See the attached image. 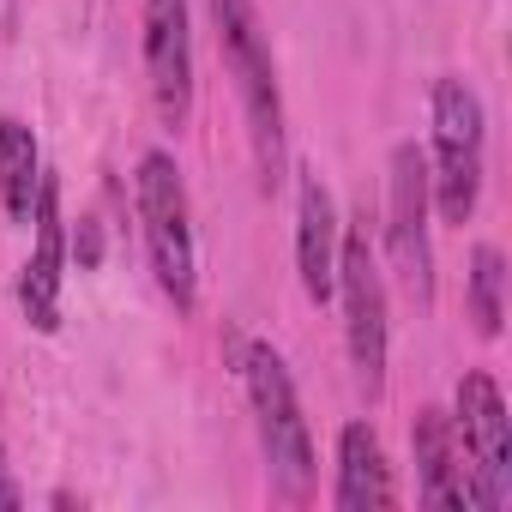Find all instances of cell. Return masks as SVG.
I'll list each match as a JSON object with an SVG mask.
<instances>
[{"label": "cell", "instance_id": "4", "mask_svg": "<svg viewBox=\"0 0 512 512\" xmlns=\"http://www.w3.org/2000/svg\"><path fill=\"white\" fill-rule=\"evenodd\" d=\"M241 386L253 404V428H260V452H266L272 482L290 500H308L314 494V434H308V416H302V398H296L284 356L272 344H247L241 350Z\"/></svg>", "mask_w": 512, "mask_h": 512}, {"label": "cell", "instance_id": "5", "mask_svg": "<svg viewBox=\"0 0 512 512\" xmlns=\"http://www.w3.org/2000/svg\"><path fill=\"white\" fill-rule=\"evenodd\" d=\"M332 302H344V344H350V368H356V386L368 398L386 392V272H380V247H374V229L368 217H350L344 235H338V290Z\"/></svg>", "mask_w": 512, "mask_h": 512}, {"label": "cell", "instance_id": "11", "mask_svg": "<svg viewBox=\"0 0 512 512\" xmlns=\"http://www.w3.org/2000/svg\"><path fill=\"white\" fill-rule=\"evenodd\" d=\"M410 452H416V494L440 512H464L470 506V482H464V458H458V434L452 416L422 404L410 422Z\"/></svg>", "mask_w": 512, "mask_h": 512}, {"label": "cell", "instance_id": "6", "mask_svg": "<svg viewBox=\"0 0 512 512\" xmlns=\"http://www.w3.org/2000/svg\"><path fill=\"white\" fill-rule=\"evenodd\" d=\"M452 434H458L470 506L476 512H506L512 506V416H506V398H500L494 374L470 368L458 380V392H452Z\"/></svg>", "mask_w": 512, "mask_h": 512}, {"label": "cell", "instance_id": "14", "mask_svg": "<svg viewBox=\"0 0 512 512\" xmlns=\"http://www.w3.org/2000/svg\"><path fill=\"white\" fill-rule=\"evenodd\" d=\"M470 320L482 338H500V326H506V260L494 241L470 247Z\"/></svg>", "mask_w": 512, "mask_h": 512}, {"label": "cell", "instance_id": "13", "mask_svg": "<svg viewBox=\"0 0 512 512\" xmlns=\"http://www.w3.org/2000/svg\"><path fill=\"white\" fill-rule=\"evenodd\" d=\"M43 187V145L19 115H0V211L13 223H31Z\"/></svg>", "mask_w": 512, "mask_h": 512}, {"label": "cell", "instance_id": "3", "mask_svg": "<svg viewBox=\"0 0 512 512\" xmlns=\"http://www.w3.org/2000/svg\"><path fill=\"white\" fill-rule=\"evenodd\" d=\"M133 199H139V223H145V260L157 290L175 302V314H193L199 302V253H193V205H187V181L175 169L169 151H145L139 175H133Z\"/></svg>", "mask_w": 512, "mask_h": 512}, {"label": "cell", "instance_id": "16", "mask_svg": "<svg viewBox=\"0 0 512 512\" xmlns=\"http://www.w3.org/2000/svg\"><path fill=\"white\" fill-rule=\"evenodd\" d=\"M25 506V488L13 482V470H7V452H0V512H19Z\"/></svg>", "mask_w": 512, "mask_h": 512}, {"label": "cell", "instance_id": "12", "mask_svg": "<svg viewBox=\"0 0 512 512\" xmlns=\"http://www.w3.org/2000/svg\"><path fill=\"white\" fill-rule=\"evenodd\" d=\"M332 506L338 512H386L398 506V482L386 464V446L368 422H344L338 428V482H332Z\"/></svg>", "mask_w": 512, "mask_h": 512}, {"label": "cell", "instance_id": "8", "mask_svg": "<svg viewBox=\"0 0 512 512\" xmlns=\"http://www.w3.org/2000/svg\"><path fill=\"white\" fill-rule=\"evenodd\" d=\"M145 85L163 127L193 115V13L187 0H145Z\"/></svg>", "mask_w": 512, "mask_h": 512}, {"label": "cell", "instance_id": "1", "mask_svg": "<svg viewBox=\"0 0 512 512\" xmlns=\"http://www.w3.org/2000/svg\"><path fill=\"white\" fill-rule=\"evenodd\" d=\"M211 25H217V49H223V67H229L241 115H247V151H253L260 193H278V181L290 169V133H284V85H278V61H272V37H266L253 0H211Z\"/></svg>", "mask_w": 512, "mask_h": 512}, {"label": "cell", "instance_id": "2", "mask_svg": "<svg viewBox=\"0 0 512 512\" xmlns=\"http://www.w3.org/2000/svg\"><path fill=\"white\" fill-rule=\"evenodd\" d=\"M428 127H434V151L428 157V199L440 211V223H470L476 199H482V151H488V115L482 97L470 91V79H434L428 91Z\"/></svg>", "mask_w": 512, "mask_h": 512}, {"label": "cell", "instance_id": "10", "mask_svg": "<svg viewBox=\"0 0 512 512\" xmlns=\"http://www.w3.org/2000/svg\"><path fill=\"white\" fill-rule=\"evenodd\" d=\"M338 235H344L338 199L320 181V169L302 163L296 169V278H302V296L314 308H326L338 290Z\"/></svg>", "mask_w": 512, "mask_h": 512}, {"label": "cell", "instance_id": "9", "mask_svg": "<svg viewBox=\"0 0 512 512\" xmlns=\"http://www.w3.org/2000/svg\"><path fill=\"white\" fill-rule=\"evenodd\" d=\"M37 241H31V260L19 272V308L31 320V332H61V290H67V223H61V181L43 169L37 187Z\"/></svg>", "mask_w": 512, "mask_h": 512}, {"label": "cell", "instance_id": "15", "mask_svg": "<svg viewBox=\"0 0 512 512\" xmlns=\"http://www.w3.org/2000/svg\"><path fill=\"white\" fill-rule=\"evenodd\" d=\"M67 253H73V260H79V272H91V266L103 260V235H97V223H91V217L79 223V241H73Z\"/></svg>", "mask_w": 512, "mask_h": 512}, {"label": "cell", "instance_id": "7", "mask_svg": "<svg viewBox=\"0 0 512 512\" xmlns=\"http://www.w3.org/2000/svg\"><path fill=\"white\" fill-rule=\"evenodd\" d=\"M428 157L416 139H398L386 157V260L404 296L428 314L434 308V241H428Z\"/></svg>", "mask_w": 512, "mask_h": 512}]
</instances>
